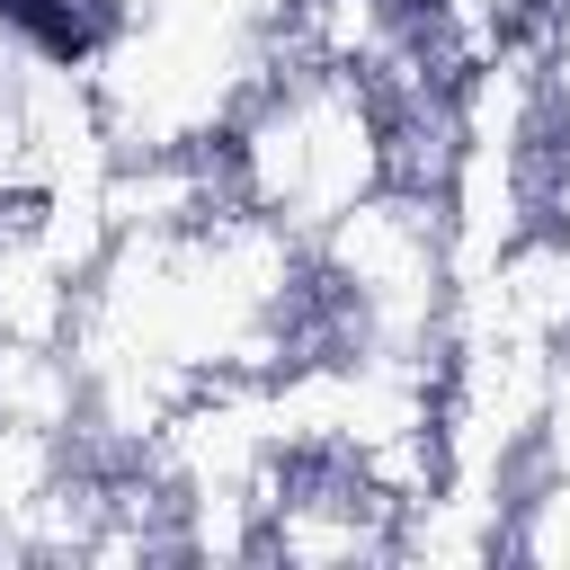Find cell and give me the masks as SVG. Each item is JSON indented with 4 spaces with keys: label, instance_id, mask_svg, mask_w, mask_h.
<instances>
[{
    "label": "cell",
    "instance_id": "6da1fadb",
    "mask_svg": "<svg viewBox=\"0 0 570 570\" xmlns=\"http://www.w3.org/2000/svg\"><path fill=\"white\" fill-rule=\"evenodd\" d=\"M223 178L249 214L312 240L356 196L383 187V116L374 89L338 62H267V80L223 125Z\"/></svg>",
    "mask_w": 570,
    "mask_h": 570
},
{
    "label": "cell",
    "instance_id": "7a4b0ae2",
    "mask_svg": "<svg viewBox=\"0 0 570 570\" xmlns=\"http://www.w3.org/2000/svg\"><path fill=\"white\" fill-rule=\"evenodd\" d=\"M517 561H570V472H525L508 490V543Z\"/></svg>",
    "mask_w": 570,
    "mask_h": 570
}]
</instances>
